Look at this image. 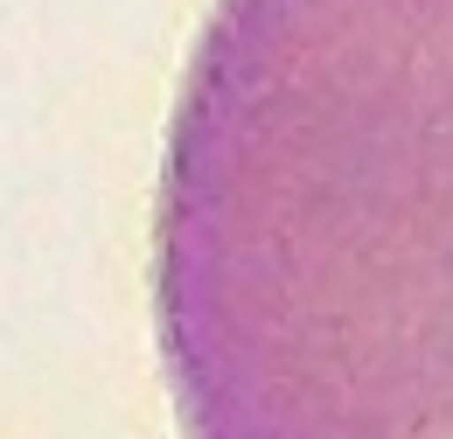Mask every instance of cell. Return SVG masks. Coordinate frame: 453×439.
Returning <instances> with one entry per match:
<instances>
[{
  "instance_id": "1",
  "label": "cell",
  "mask_w": 453,
  "mask_h": 439,
  "mask_svg": "<svg viewBox=\"0 0 453 439\" xmlns=\"http://www.w3.org/2000/svg\"><path fill=\"white\" fill-rule=\"evenodd\" d=\"M188 439H453V0H237L161 189Z\"/></svg>"
}]
</instances>
